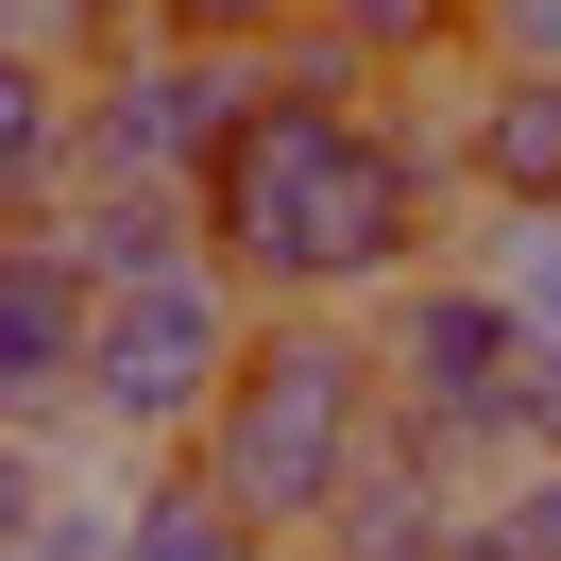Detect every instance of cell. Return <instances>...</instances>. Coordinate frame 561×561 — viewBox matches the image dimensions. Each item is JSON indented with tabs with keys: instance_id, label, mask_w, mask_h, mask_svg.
Returning a JSON list of instances; mask_svg holds the SVG:
<instances>
[{
	"instance_id": "cell-1",
	"label": "cell",
	"mask_w": 561,
	"mask_h": 561,
	"mask_svg": "<svg viewBox=\"0 0 561 561\" xmlns=\"http://www.w3.org/2000/svg\"><path fill=\"white\" fill-rule=\"evenodd\" d=\"M391 443V357H375V307H273L239 357V391L205 409V477L239 493V511H273L289 545L323 527V493L357 477V459Z\"/></svg>"
},
{
	"instance_id": "cell-2",
	"label": "cell",
	"mask_w": 561,
	"mask_h": 561,
	"mask_svg": "<svg viewBox=\"0 0 561 561\" xmlns=\"http://www.w3.org/2000/svg\"><path fill=\"white\" fill-rule=\"evenodd\" d=\"M375 357H391V425H409L443 477H511L545 443V391H527V323L477 273V239L425 255L409 289H375Z\"/></svg>"
},
{
	"instance_id": "cell-3",
	"label": "cell",
	"mask_w": 561,
	"mask_h": 561,
	"mask_svg": "<svg viewBox=\"0 0 561 561\" xmlns=\"http://www.w3.org/2000/svg\"><path fill=\"white\" fill-rule=\"evenodd\" d=\"M255 323H273V307L239 289V255H187V273L103 289V341H85V443H103V459H187L205 409L239 391Z\"/></svg>"
},
{
	"instance_id": "cell-4",
	"label": "cell",
	"mask_w": 561,
	"mask_h": 561,
	"mask_svg": "<svg viewBox=\"0 0 561 561\" xmlns=\"http://www.w3.org/2000/svg\"><path fill=\"white\" fill-rule=\"evenodd\" d=\"M255 51H205V35H119L103 69H85V137H103V171H171L205 187L221 153L255 137Z\"/></svg>"
},
{
	"instance_id": "cell-5",
	"label": "cell",
	"mask_w": 561,
	"mask_h": 561,
	"mask_svg": "<svg viewBox=\"0 0 561 561\" xmlns=\"http://www.w3.org/2000/svg\"><path fill=\"white\" fill-rule=\"evenodd\" d=\"M85 341H103V273H85L51 221H0V425L85 443Z\"/></svg>"
},
{
	"instance_id": "cell-6",
	"label": "cell",
	"mask_w": 561,
	"mask_h": 561,
	"mask_svg": "<svg viewBox=\"0 0 561 561\" xmlns=\"http://www.w3.org/2000/svg\"><path fill=\"white\" fill-rule=\"evenodd\" d=\"M459 545H477V477H443L409 425H391V443L323 493V527H307V561H459Z\"/></svg>"
},
{
	"instance_id": "cell-7",
	"label": "cell",
	"mask_w": 561,
	"mask_h": 561,
	"mask_svg": "<svg viewBox=\"0 0 561 561\" xmlns=\"http://www.w3.org/2000/svg\"><path fill=\"white\" fill-rule=\"evenodd\" d=\"M85 187H103L85 69H18V51H0V221H69Z\"/></svg>"
},
{
	"instance_id": "cell-8",
	"label": "cell",
	"mask_w": 561,
	"mask_h": 561,
	"mask_svg": "<svg viewBox=\"0 0 561 561\" xmlns=\"http://www.w3.org/2000/svg\"><path fill=\"white\" fill-rule=\"evenodd\" d=\"M459 171H477V205H561V69L477 51L459 69Z\"/></svg>"
},
{
	"instance_id": "cell-9",
	"label": "cell",
	"mask_w": 561,
	"mask_h": 561,
	"mask_svg": "<svg viewBox=\"0 0 561 561\" xmlns=\"http://www.w3.org/2000/svg\"><path fill=\"white\" fill-rule=\"evenodd\" d=\"M119 561H289V527L239 511L205 459H137V493H119Z\"/></svg>"
},
{
	"instance_id": "cell-10",
	"label": "cell",
	"mask_w": 561,
	"mask_h": 561,
	"mask_svg": "<svg viewBox=\"0 0 561 561\" xmlns=\"http://www.w3.org/2000/svg\"><path fill=\"white\" fill-rule=\"evenodd\" d=\"M477 273L511 289V323H527V391H545V443H561V205H477Z\"/></svg>"
},
{
	"instance_id": "cell-11",
	"label": "cell",
	"mask_w": 561,
	"mask_h": 561,
	"mask_svg": "<svg viewBox=\"0 0 561 561\" xmlns=\"http://www.w3.org/2000/svg\"><path fill=\"white\" fill-rule=\"evenodd\" d=\"M119 35H153V0H0V51L18 69H103Z\"/></svg>"
},
{
	"instance_id": "cell-12",
	"label": "cell",
	"mask_w": 561,
	"mask_h": 561,
	"mask_svg": "<svg viewBox=\"0 0 561 561\" xmlns=\"http://www.w3.org/2000/svg\"><path fill=\"white\" fill-rule=\"evenodd\" d=\"M477 561H561V443H527L511 477H477Z\"/></svg>"
},
{
	"instance_id": "cell-13",
	"label": "cell",
	"mask_w": 561,
	"mask_h": 561,
	"mask_svg": "<svg viewBox=\"0 0 561 561\" xmlns=\"http://www.w3.org/2000/svg\"><path fill=\"white\" fill-rule=\"evenodd\" d=\"M307 0H153V35H205V51H273Z\"/></svg>"
},
{
	"instance_id": "cell-14",
	"label": "cell",
	"mask_w": 561,
	"mask_h": 561,
	"mask_svg": "<svg viewBox=\"0 0 561 561\" xmlns=\"http://www.w3.org/2000/svg\"><path fill=\"white\" fill-rule=\"evenodd\" d=\"M477 51H511V69H561V0H477Z\"/></svg>"
}]
</instances>
